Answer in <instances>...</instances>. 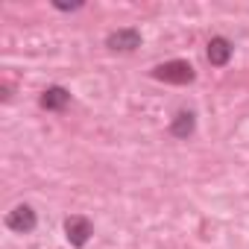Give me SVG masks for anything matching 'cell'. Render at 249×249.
Returning <instances> with one entry per match:
<instances>
[{
  "label": "cell",
  "mask_w": 249,
  "mask_h": 249,
  "mask_svg": "<svg viewBox=\"0 0 249 249\" xmlns=\"http://www.w3.org/2000/svg\"><path fill=\"white\" fill-rule=\"evenodd\" d=\"M153 76H156V79H164V82H173V85H185V82L194 79V68H191L188 62H182V59H173V62L159 65V68L153 71Z\"/></svg>",
  "instance_id": "obj_1"
},
{
  "label": "cell",
  "mask_w": 249,
  "mask_h": 249,
  "mask_svg": "<svg viewBox=\"0 0 249 249\" xmlns=\"http://www.w3.org/2000/svg\"><path fill=\"white\" fill-rule=\"evenodd\" d=\"M65 231H68V240H71L73 246H85L94 229H91V220H88V217L73 214V217H68V220H65Z\"/></svg>",
  "instance_id": "obj_2"
},
{
  "label": "cell",
  "mask_w": 249,
  "mask_h": 249,
  "mask_svg": "<svg viewBox=\"0 0 249 249\" xmlns=\"http://www.w3.org/2000/svg\"><path fill=\"white\" fill-rule=\"evenodd\" d=\"M36 223H38V220H36V211H33L30 205H18V208H12L9 217H6V226H9L12 231H18V234L33 231Z\"/></svg>",
  "instance_id": "obj_3"
},
{
  "label": "cell",
  "mask_w": 249,
  "mask_h": 249,
  "mask_svg": "<svg viewBox=\"0 0 249 249\" xmlns=\"http://www.w3.org/2000/svg\"><path fill=\"white\" fill-rule=\"evenodd\" d=\"M106 44L111 50H135L141 44V33L138 30H117V33H111L106 38Z\"/></svg>",
  "instance_id": "obj_4"
},
{
  "label": "cell",
  "mask_w": 249,
  "mask_h": 249,
  "mask_svg": "<svg viewBox=\"0 0 249 249\" xmlns=\"http://www.w3.org/2000/svg\"><path fill=\"white\" fill-rule=\"evenodd\" d=\"M229 59H231V44H229V38H223V36L211 38V44H208V62L217 65V68H223Z\"/></svg>",
  "instance_id": "obj_5"
},
{
  "label": "cell",
  "mask_w": 249,
  "mask_h": 249,
  "mask_svg": "<svg viewBox=\"0 0 249 249\" xmlns=\"http://www.w3.org/2000/svg\"><path fill=\"white\" fill-rule=\"evenodd\" d=\"M68 103H71V94H68L62 85H53V88H47V91L41 94V106L50 108V111H59V108H65Z\"/></svg>",
  "instance_id": "obj_6"
},
{
  "label": "cell",
  "mask_w": 249,
  "mask_h": 249,
  "mask_svg": "<svg viewBox=\"0 0 249 249\" xmlns=\"http://www.w3.org/2000/svg\"><path fill=\"white\" fill-rule=\"evenodd\" d=\"M194 123H196V120H194L191 111H179L176 120H173V126H170V132H173L176 138H188V135L194 132Z\"/></svg>",
  "instance_id": "obj_7"
}]
</instances>
